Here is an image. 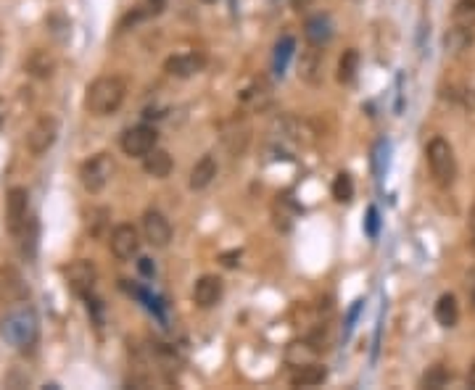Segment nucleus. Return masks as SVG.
Listing matches in <instances>:
<instances>
[{"label": "nucleus", "instance_id": "14", "mask_svg": "<svg viewBox=\"0 0 475 390\" xmlns=\"http://www.w3.org/2000/svg\"><path fill=\"white\" fill-rule=\"evenodd\" d=\"M336 35V26H333V19L328 14H314L311 19H306L304 24V37L306 43L314 45V48H325V45L333 40Z\"/></svg>", "mask_w": 475, "mask_h": 390}, {"label": "nucleus", "instance_id": "36", "mask_svg": "<svg viewBox=\"0 0 475 390\" xmlns=\"http://www.w3.org/2000/svg\"><path fill=\"white\" fill-rule=\"evenodd\" d=\"M201 3H216V0H201Z\"/></svg>", "mask_w": 475, "mask_h": 390}, {"label": "nucleus", "instance_id": "1", "mask_svg": "<svg viewBox=\"0 0 475 390\" xmlns=\"http://www.w3.org/2000/svg\"><path fill=\"white\" fill-rule=\"evenodd\" d=\"M0 335L16 351H32L40 338V319H37L35 309L26 301L11 306L9 314L0 322Z\"/></svg>", "mask_w": 475, "mask_h": 390}, {"label": "nucleus", "instance_id": "11", "mask_svg": "<svg viewBox=\"0 0 475 390\" xmlns=\"http://www.w3.org/2000/svg\"><path fill=\"white\" fill-rule=\"evenodd\" d=\"M143 235H146V240L154 248H166L169 240H172V225H169V219L161 211L148 208L143 214Z\"/></svg>", "mask_w": 475, "mask_h": 390}, {"label": "nucleus", "instance_id": "30", "mask_svg": "<svg viewBox=\"0 0 475 390\" xmlns=\"http://www.w3.org/2000/svg\"><path fill=\"white\" fill-rule=\"evenodd\" d=\"M467 295H470V304H473V309H475V267H473V272L467 274Z\"/></svg>", "mask_w": 475, "mask_h": 390}, {"label": "nucleus", "instance_id": "20", "mask_svg": "<svg viewBox=\"0 0 475 390\" xmlns=\"http://www.w3.org/2000/svg\"><path fill=\"white\" fill-rule=\"evenodd\" d=\"M325 380H328V369L322 364H301L291 377V385L294 388H317Z\"/></svg>", "mask_w": 475, "mask_h": 390}, {"label": "nucleus", "instance_id": "34", "mask_svg": "<svg viewBox=\"0 0 475 390\" xmlns=\"http://www.w3.org/2000/svg\"><path fill=\"white\" fill-rule=\"evenodd\" d=\"M3 119H6V108H3V103H0V127H3Z\"/></svg>", "mask_w": 475, "mask_h": 390}, {"label": "nucleus", "instance_id": "9", "mask_svg": "<svg viewBox=\"0 0 475 390\" xmlns=\"http://www.w3.org/2000/svg\"><path fill=\"white\" fill-rule=\"evenodd\" d=\"M109 248L119 261H132L140 251V232L132 225H116L109 237Z\"/></svg>", "mask_w": 475, "mask_h": 390}, {"label": "nucleus", "instance_id": "5", "mask_svg": "<svg viewBox=\"0 0 475 390\" xmlns=\"http://www.w3.org/2000/svg\"><path fill=\"white\" fill-rule=\"evenodd\" d=\"M114 174V158L111 153H95L79 166V183L87 193H101L106 185L111 183Z\"/></svg>", "mask_w": 475, "mask_h": 390}, {"label": "nucleus", "instance_id": "8", "mask_svg": "<svg viewBox=\"0 0 475 390\" xmlns=\"http://www.w3.org/2000/svg\"><path fill=\"white\" fill-rule=\"evenodd\" d=\"M64 277H66V285L74 295H90L93 293L95 282H98V269H95L93 261L77 259L71 261L69 267H64Z\"/></svg>", "mask_w": 475, "mask_h": 390}, {"label": "nucleus", "instance_id": "35", "mask_svg": "<svg viewBox=\"0 0 475 390\" xmlns=\"http://www.w3.org/2000/svg\"><path fill=\"white\" fill-rule=\"evenodd\" d=\"M470 248H473V253H475V235H470Z\"/></svg>", "mask_w": 475, "mask_h": 390}, {"label": "nucleus", "instance_id": "6", "mask_svg": "<svg viewBox=\"0 0 475 390\" xmlns=\"http://www.w3.org/2000/svg\"><path fill=\"white\" fill-rule=\"evenodd\" d=\"M159 143V132L154 127H148V124H138V127H130V130L121 135L119 145H121V153L130 158H143L148 156L151 150L156 148Z\"/></svg>", "mask_w": 475, "mask_h": 390}, {"label": "nucleus", "instance_id": "24", "mask_svg": "<svg viewBox=\"0 0 475 390\" xmlns=\"http://www.w3.org/2000/svg\"><path fill=\"white\" fill-rule=\"evenodd\" d=\"M444 43H446V48H449L451 53H462L467 51L470 45H473V29H465V26H451L449 32H446V37H444Z\"/></svg>", "mask_w": 475, "mask_h": 390}, {"label": "nucleus", "instance_id": "29", "mask_svg": "<svg viewBox=\"0 0 475 390\" xmlns=\"http://www.w3.org/2000/svg\"><path fill=\"white\" fill-rule=\"evenodd\" d=\"M364 230H367V235H370V237H378L380 217H378V208H375V206H370V211H367V225H364Z\"/></svg>", "mask_w": 475, "mask_h": 390}, {"label": "nucleus", "instance_id": "4", "mask_svg": "<svg viewBox=\"0 0 475 390\" xmlns=\"http://www.w3.org/2000/svg\"><path fill=\"white\" fill-rule=\"evenodd\" d=\"M56 140H59V119L53 113H40L26 130V150L32 156H43L56 145Z\"/></svg>", "mask_w": 475, "mask_h": 390}, {"label": "nucleus", "instance_id": "13", "mask_svg": "<svg viewBox=\"0 0 475 390\" xmlns=\"http://www.w3.org/2000/svg\"><path fill=\"white\" fill-rule=\"evenodd\" d=\"M222 293H225L222 277H216V274H204V277L196 282V287H193V301H196L199 309H214V306L222 301Z\"/></svg>", "mask_w": 475, "mask_h": 390}, {"label": "nucleus", "instance_id": "21", "mask_svg": "<svg viewBox=\"0 0 475 390\" xmlns=\"http://www.w3.org/2000/svg\"><path fill=\"white\" fill-rule=\"evenodd\" d=\"M433 317H436V322H439L441 327H454L459 322V304L457 298L451 293H444L436 301V309H433Z\"/></svg>", "mask_w": 475, "mask_h": 390}, {"label": "nucleus", "instance_id": "22", "mask_svg": "<svg viewBox=\"0 0 475 390\" xmlns=\"http://www.w3.org/2000/svg\"><path fill=\"white\" fill-rule=\"evenodd\" d=\"M356 71H359V51H356V48H349V51H344V56L338 58L336 79L341 85H351L356 79Z\"/></svg>", "mask_w": 475, "mask_h": 390}, {"label": "nucleus", "instance_id": "2", "mask_svg": "<svg viewBox=\"0 0 475 390\" xmlns=\"http://www.w3.org/2000/svg\"><path fill=\"white\" fill-rule=\"evenodd\" d=\"M127 98V82L119 74L95 77L85 90V111L93 116H111Z\"/></svg>", "mask_w": 475, "mask_h": 390}, {"label": "nucleus", "instance_id": "15", "mask_svg": "<svg viewBox=\"0 0 475 390\" xmlns=\"http://www.w3.org/2000/svg\"><path fill=\"white\" fill-rule=\"evenodd\" d=\"M201 69H204V56H199V53H177L164 61V71L177 79H188L199 74Z\"/></svg>", "mask_w": 475, "mask_h": 390}, {"label": "nucleus", "instance_id": "7", "mask_svg": "<svg viewBox=\"0 0 475 390\" xmlns=\"http://www.w3.org/2000/svg\"><path fill=\"white\" fill-rule=\"evenodd\" d=\"M29 193L26 188H11L6 195V227L14 237L21 235V230L29 222Z\"/></svg>", "mask_w": 475, "mask_h": 390}, {"label": "nucleus", "instance_id": "19", "mask_svg": "<svg viewBox=\"0 0 475 390\" xmlns=\"http://www.w3.org/2000/svg\"><path fill=\"white\" fill-rule=\"evenodd\" d=\"M143 172L154 180H166L172 172V156L161 148H154L148 156H143Z\"/></svg>", "mask_w": 475, "mask_h": 390}, {"label": "nucleus", "instance_id": "3", "mask_svg": "<svg viewBox=\"0 0 475 390\" xmlns=\"http://www.w3.org/2000/svg\"><path fill=\"white\" fill-rule=\"evenodd\" d=\"M425 161L431 169V177L436 180V185L441 188H449L457 177V156H454V148L449 145V140L433 138L425 148Z\"/></svg>", "mask_w": 475, "mask_h": 390}, {"label": "nucleus", "instance_id": "27", "mask_svg": "<svg viewBox=\"0 0 475 390\" xmlns=\"http://www.w3.org/2000/svg\"><path fill=\"white\" fill-rule=\"evenodd\" d=\"M451 21L465 29H475V0H457L451 9Z\"/></svg>", "mask_w": 475, "mask_h": 390}, {"label": "nucleus", "instance_id": "18", "mask_svg": "<svg viewBox=\"0 0 475 390\" xmlns=\"http://www.w3.org/2000/svg\"><path fill=\"white\" fill-rule=\"evenodd\" d=\"M249 124L238 122V119H230L227 124H222V143L227 145V150L233 156H241L246 145H249Z\"/></svg>", "mask_w": 475, "mask_h": 390}, {"label": "nucleus", "instance_id": "12", "mask_svg": "<svg viewBox=\"0 0 475 390\" xmlns=\"http://www.w3.org/2000/svg\"><path fill=\"white\" fill-rule=\"evenodd\" d=\"M322 69H325V53L320 48L309 45L299 58V79L306 85L317 87L322 85Z\"/></svg>", "mask_w": 475, "mask_h": 390}, {"label": "nucleus", "instance_id": "16", "mask_svg": "<svg viewBox=\"0 0 475 390\" xmlns=\"http://www.w3.org/2000/svg\"><path fill=\"white\" fill-rule=\"evenodd\" d=\"M24 69H26V74H29V77L51 79L53 71H56V58H53L51 51H45V48H35V51L26 56Z\"/></svg>", "mask_w": 475, "mask_h": 390}, {"label": "nucleus", "instance_id": "32", "mask_svg": "<svg viewBox=\"0 0 475 390\" xmlns=\"http://www.w3.org/2000/svg\"><path fill=\"white\" fill-rule=\"evenodd\" d=\"M151 259H140V269H143V274H151L154 269H151V264H148Z\"/></svg>", "mask_w": 475, "mask_h": 390}, {"label": "nucleus", "instance_id": "28", "mask_svg": "<svg viewBox=\"0 0 475 390\" xmlns=\"http://www.w3.org/2000/svg\"><path fill=\"white\" fill-rule=\"evenodd\" d=\"M330 193H333V198H336L338 203H351V200H354V180H351V174L338 172Z\"/></svg>", "mask_w": 475, "mask_h": 390}, {"label": "nucleus", "instance_id": "31", "mask_svg": "<svg viewBox=\"0 0 475 390\" xmlns=\"http://www.w3.org/2000/svg\"><path fill=\"white\" fill-rule=\"evenodd\" d=\"M467 385L475 390V361L470 364V372H467Z\"/></svg>", "mask_w": 475, "mask_h": 390}, {"label": "nucleus", "instance_id": "17", "mask_svg": "<svg viewBox=\"0 0 475 390\" xmlns=\"http://www.w3.org/2000/svg\"><path fill=\"white\" fill-rule=\"evenodd\" d=\"M214 177H216V158L211 153H206L190 169V180H188L190 190H206L209 185L214 183Z\"/></svg>", "mask_w": 475, "mask_h": 390}, {"label": "nucleus", "instance_id": "10", "mask_svg": "<svg viewBox=\"0 0 475 390\" xmlns=\"http://www.w3.org/2000/svg\"><path fill=\"white\" fill-rule=\"evenodd\" d=\"M29 298V287L16 267H0V301L3 304H21Z\"/></svg>", "mask_w": 475, "mask_h": 390}, {"label": "nucleus", "instance_id": "23", "mask_svg": "<svg viewBox=\"0 0 475 390\" xmlns=\"http://www.w3.org/2000/svg\"><path fill=\"white\" fill-rule=\"evenodd\" d=\"M109 208L98 206V208H90L85 217V227L87 232H90V237H104L106 230H109Z\"/></svg>", "mask_w": 475, "mask_h": 390}, {"label": "nucleus", "instance_id": "25", "mask_svg": "<svg viewBox=\"0 0 475 390\" xmlns=\"http://www.w3.org/2000/svg\"><path fill=\"white\" fill-rule=\"evenodd\" d=\"M451 380V372L446 369L444 364H433L425 369V374L420 377V385L428 390H441L444 385H449Z\"/></svg>", "mask_w": 475, "mask_h": 390}, {"label": "nucleus", "instance_id": "33", "mask_svg": "<svg viewBox=\"0 0 475 390\" xmlns=\"http://www.w3.org/2000/svg\"><path fill=\"white\" fill-rule=\"evenodd\" d=\"M467 227H470V235H475V206H473V211H470V222H467Z\"/></svg>", "mask_w": 475, "mask_h": 390}, {"label": "nucleus", "instance_id": "26", "mask_svg": "<svg viewBox=\"0 0 475 390\" xmlns=\"http://www.w3.org/2000/svg\"><path fill=\"white\" fill-rule=\"evenodd\" d=\"M294 48H296V40L291 35H285L277 40L275 45V58H272V66H275V74H280L283 77L285 66H288V61H291V56H294Z\"/></svg>", "mask_w": 475, "mask_h": 390}]
</instances>
